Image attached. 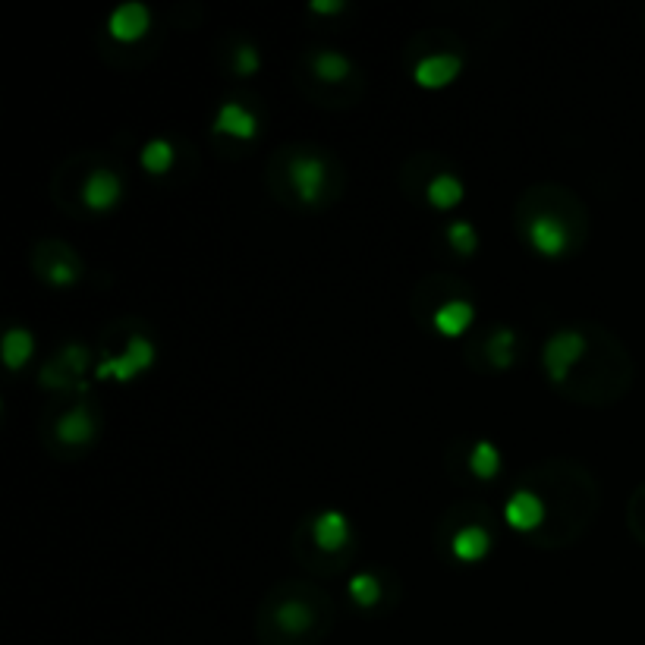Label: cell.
I'll use <instances>...</instances> for the list:
<instances>
[{"label":"cell","instance_id":"cell-10","mask_svg":"<svg viewBox=\"0 0 645 645\" xmlns=\"http://www.w3.org/2000/svg\"><path fill=\"white\" fill-rule=\"evenodd\" d=\"M85 362H89V353H85V347H67L54 362L45 365V384H54V387L73 384V378L82 375Z\"/></svg>","mask_w":645,"mask_h":645},{"label":"cell","instance_id":"cell-24","mask_svg":"<svg viewBox=\"0 0 645 645\" xmlns=\"http://www.w3.org/2000/svg\"><path fill=\"white\" fill-rule=\"evenodd\" d=\"M447 240L457 246V252L469 255L472 249H476L479 236H476V230H472V224H469V221H454V224L447 227Z\"/></svg>","mask_w":645,"mask_h":645},{"label":"cell","instance_id":"cell-26","mask_svg":"<svg viewBox=\"0 0 645 645\" xmlns=\"http://www.w3.org/2000/svg\"><path fill=\"white\" fill-rule=\"evenodd\" d=\"M340 7H343L340 0H315V4H312V10H321V13H334Z\"/></svg>","mask_w":645,"mask_h":645},{"label":"cell","instance_id":"cell-8","mask_svg":"<svg viewBox=\"0 0 645 645\" xmlns=\"http://www.w3.org/2000/svg\"><path fill=\"white\" fill-rule=\"evenodd\" d=\"M107 29H111V35L120 38V41H133V38L145 35V29H148V7L136 4V0L120 4L111 13V19H107Z\"/></svg>","mask_w":645,"mask_h":645},{"label":"cell","instance_id":"cell-23","mask_svg":"<svg viewBox=\"0 0 645 645\" xmlns=\"http://www.w3.org/2000/svg\"><path fill=\"white\" fill-rule=\"evenodd\" d=\"M350 595L356 598V605L372 608L375 601L381 598V586H378V579L372 573H359V576L350 579Z\"/></svg>","mask_w":645,"mask_h":645},{"label":"cell","instance_id":"cell-17","mask_svg":"<svg viewBox=\"0 0 645 645\" xmlns=\"http://www.w3.org/2000/svg\"><path fill=\"white\" fill-rule=\"evenodd\" d=\"M312 70L318 79H325V82H343L350 76L353 63L347 54H340V51H318L312 57Z\"/></svg>","mask_w":645,"mask_h":645},{"label":"cell","instance_id":"cell-12","mask_svg":"<svg viewBox=\"0 0 645 645\" xmlns=\"http://www.w3.org/2000/svg\"><path fill=\"white\" fill-rule=\"evenodd\" d=\"M312 532H315V545L321 551H340L350 539V526H347V520H343V513H337V510L321 513L312 526Z\"/></svg>","mask_w":645,"mask_h":645},{"label":"cell","instance_id":"cell-16","mask_svg":"<svg viewBox=\"0 0 645 645\" xmlns=\"http://www.w3.org/2000/svg\"><path fill=\"white\" fill-rule=\"evenodd\" d=\"M491 548V535L482 526H463L454 535V554L460 561H482Z\"/></svg>","mask_w":645,"mask_h":645},{"label":"cell","instance_id":"cell-9","mask_svg":"<svg viewBox=\"0 0 645 645\" xmlns=\"http://www.w3.org/2000/svg\"><path fill=\"white\" fill-rule=\"evenodd\" d=\"M274 623L287 636H303L315 627V611H312V605H306V601H299V598H284L274 611Z\"/></svg>","mask_w":645,"mask_h":645},{"label":"cell","instance_id":"cell-15","mask_svg":"<svg viewBox=\"0 0 645 645\" xmlns=\"http://www.w3.org/2000/svg\"><path fill=\"white\" fill-rule=\"evenodd\" d=\"M51 249H54L51 262L48 265H38L41 274H45V281H51V284H73V281H79V258L67 246H60V243H51Z\"/></svg>","mask_w":645,"mask_h":645},{"label":"cell","instance_id":"cell-19","mask_svg":"<svg viewBox=\"0 0 645 645\" xmlns=\"http://www.w3.org/2000/svg\"><path fill=\"white\" fill-rule=\"evenodd\" d=\"M463 199V183L454 174H438L428 183V202L435 208H454Z\"/></svg>","mask_w":645,"mask_h":645},{"label":"cell","instance_id":"cell-2","mask_svg":"<svg viewBox=\"0 0 645 645\" xmlns=\"http://www.w3.org/2000/svg\"><path fill=\"white\" fill-rule=\"evenodd\" d=\"M586 356V337L579 334L576 328H564L557 331L548 343H545V369L551 375V381H564L567 372L573 365Z\"/></svg>","mask_w":645,"mask_h":645},{"label":"cell","instance_id":"cell-25","mask_svg":"<svg viewBox=\"0 0 645 645\" xmlns=\"http://www.w3.org/2000/svg\"><path fill=\"white\" fill-rule=\"evenodd\" d=\"M258 70V51L243 45L240 51H236V73H243V76H252Z\"/></svg>","mask_w":645,"mask_h":645},{"label":"cell","instance_id":"cell-11","mask_svg":"<svg viewBox=\"0 0 645 645\" xmlns=\"http://www.w3.org/2000/svg\"><path fill=\"white\" fill-rule=\"evenodd\" d=\"M54 435L63 441V444H85L92 435H95V419L89 413V406L85 403H76L67 416H60Z\"/></svg>","mask_w":645,"mask_h":645},{"label":"cell","instance_id":"cell-7","mask_svg":"<svg viewBox=\"0 0 645 645\" xmlns=\"http://www.w3.org/2000/svg\"><path fill=\"white\" fill-rule=\"evenodd\" d=\"M463 60L457 54H428L416 63V82L425 89H441L460 76Z\"/></svg>","mask_w":645,"mask_h":645},{"label":"cell","instance_id":"cell-5","mask_svg":"<svg viewBox=\"0 0 645 645\" xmlns=\"http://www.w3.org/2000/svg\"><path fill=\"white\" fill-rule=\"evenodd\" d=\"M504 520H507L513 529H520V532L539 529L542 520H545V501H542L535 491H529V488L513 491L510 501H507V507H504Z\"/></svg>","mask_w":645,"mask_h":645},{"label":"cell","instance_id":"cell-14","mask_svg":"<svg viewBox=\"0 0 645 645\" xmlns=\"http://www.w3.org/2000/svg\"><path fill=\"white\" fill-rule=\"evenodd\" d=\"M214 129H218V133H227V136H236V139H252L255 129H258V123H255V117L246 111L243 104L230 101V104H224L221 111H218Z\"/></svg>","mask_w":645,"mask_h":645},{"label":"cell","instance_id":"cell-4","mask_svg":"<svg viewBox=\"0 0 645 645\" xmlns=\"http://www.w3.org/2000/svg\"><path fill=\"white\" fill-rule=\"evenodd\" d=\"M155 362V347H152V340H145V337H133L126 343V350H123V356H117V359H107V362H101L98 365V378H120V381H129L133 375H139V372H145L148 365Z\"/></svg>","mask_w":645,"mask_h":645},{"label":"cell","instance_id":"cell-21","mask_svg":"<svg viewBox=\"0 0 645 645\" xmlns=\"http://www.w3.org/2000/svg\"><path fill=\"white\" fill-rule=\"evenodd\" d=\"M170 164H174V148L164 139H155L142 148V167L152 170V174H167Z\"/></svg>","mask_w":645,"mask_h":645},{"label":"cell","instance_id":"cell-3","mask_svg":"<svg viewBox=\"0 0 645 645\" xmlns=\"http://www.w3.org/2000/svg\"><path fill=\"white\" fill-rule=\"evenodd\" d=\"M290 186L293 192L299 196V202H318L321 196H325V186H328V164L325 158H318V155H296L290 161Z\"/></svg>","mask_w":645,"mask_h":645},{"label":"cell","instance_id":"cell-13","mask_svg":"<svg viewBox=\"0 0 645 645\" xmlns=\"http://www.w3.org/2000/svg\"><path fill=\"white\" fill-rule=\"evenodd\" d=\"M472 318H476V309L469 306V299H447L435 312V328L447 337H457L472 325Z\"/></svg>","mask_w":645,"mask_h":645},{"label":"cell","instance_id":"cell-22","mask_svg":"<svg viewBox=\"0 0 645 645\" xmlns=\"http://www.w3.org/2000/svg\"><path fill=\"white\" fill-rule=\"evenodd\" d=\"M485 353L491 359V365H498V369H504V365L513 362V331L510 328H498L491 334V340L485 343Z\"/></svg>","mask_w":645,"mask_h":645},{"label":"cell","instance_id":"cell-18","mask_svg":"<svg viewBox=\"0 0 645 645\" xmlns=\"http://www.w3.org/2000/svg\"><path fill=\"white\" fill-rule=\"evenodd\" d=\"M35 350V340L26 328H10L4 334V362L7 369H19V365H26L29 356Z\"/></svg>","mask_w":645,"mask_h":645},{"label":"cell","instance_id":"cell-20","mask_svg":"<svg viewBox=\"0 0 645 645\" xmlns=\"http://www.w3.org/2000/svg\"><path fill=\"white\" fill-rule=\"evenodd\" d=\"M469 469L476 472L479 479L498 476V469H501V454H498V447H494L491 441H479L476 447H472V454H469Z\"/></svg>","mask_w":645,"mask_h":645},{"label":"cell","instance_id":"cell-1","mask_svg":"<svg viewBox=\"0 0 645 645\" xmlns=\"http://www.w3.org/2000/svg\"><path fill=\"white\" fill-rule=\"evenodd\" d=\"M526 233H529V243L545 255H564L573 243L570 224L554 211H535L529 218Z\"/></svg>","mask_w":645,"mask_h":645},{"label":"cell","instance_id":"cell-6","mask_svg":"<svg viewBox=\"0 0 645 645\" xmlns=\"http://www.w3.org/2000/svg\"><path fill=\"white\" fill-rule=\"evenodd\" d=\"M120 192H123L120 177L114 174V170L101 167V170H95L89 180H85L82 199H85V205L95 208V211H107V208H114L120 202Z\"/></svg>","mask_w":645,"mask_h":645}]
</instances>
